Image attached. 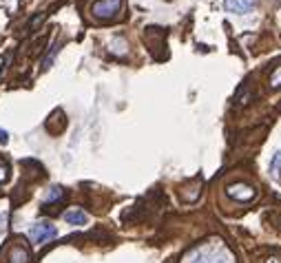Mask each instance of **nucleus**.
Returning <instances> with one entry per match:
<instances>
[{
    "label": "nucleus",
    "instance_id": "412c9836",
    "mask_svg": "<svg viewBox=\"0 0 281 263\" xmlns=\"http://www.w3.org/2000/svg\"><path fill=\"white\" fill-rule=\"evenodd\" d=\"M279 111H281V104H279Z\"/></svg>",
    "mask_w": 281,
    "mask_h": 263
},
{
    "label": "nucleus",
    "instance_id": "7ed1b4c3",
    "mask_svg": "<svg viewBox=\"0 0 281 263\" xmlns=\"http://www.w3.org/2000/svg\"><path fill=\"white\" fill-rule=\"evenodd\" d=\"M29 237L36 246H44L49 243V241H54L58 237V228L51 221H38L31 226V230H29Z\"/></svg>",
    "mask_w": 281,
    "mask_h": 263
},
{
    "label": "nucleus",
    "instance_id": "6ab92c4d",
    "mask_svg": "<svg viewBox=\"0 0 281 263\" xmlns=\"http://www.w3.org/2000/svg\"><path fill=\"white\" fill-rule=\"evenodd\" d=\"M3 67H5V58L0 55V73H3Z\"/></svg>",
    "mask_w": 281,
    "mask_h": 263
},
{
    "label": "nucleus",
    "instance_id": "aec40b11",
    "mask_svg": "<svg viewBox=\"0 0 281 263\" xmlns=\"http://www.w3.org/2000/svg\"><path fill=\"white\" fill-rule=\"evenodd\" d=\"M279 226H281V217H279Z\"/></svg>",
    "mask_w": 281,
    "mask_h": 263
},
{
    "label": "nucleus",
    "instance_id": "423d86ee",
    "mask_svg": "<svg viewBox=\"0 0 281 263\" xmlns=\"http://www.w3.org/2000/svg\"><path fill=\"white\" fill-rule=\"evenodd\" d=\"M199 193H202V179H199V177L186 181V184L180 188V197H182V201H186V203L197 201L199 199Z\"/></svg>",
    "mask_w": 281,
    "mask_h": 263
},
{
    "label": "nucleus",
    "instance_id": "6e6552de",
    "mask_svg": "<svg viewBox=\"0 0 281 263\" xmlns=\"http://www.w3.org/2000/svg\"><path fill=\"white\" fill-rule=\"evenodd\" d=\"M64 219H66V223H71V226L89 223V215L84 213V210H80V208H73V210H69V213H64Z\"/></svg>",
    "mask_w": 281,
    "mask_h": 263
},
{
    "label": "nucleus",
    "instance_id": "1a4fd4ad",
    "mask_svg": "<svg viewBox=\"0 0 281 263\" xmlns=\"http://www.w3.org/2000/svg\"><path fill=\"white\" fill-rule=\"evenodd\" d=\"M64 197H66V191H64L62 186H51L49 193H47V197H44V206H51V203L62 201Z\"/></svg>",
    "mask_w": 281,
    "mask_h": 263
},
{
    "label": "nucleus",
    "instance_id": "f8f14e48",
    "mask_svg": "<svg viewBox=\"0 0 281 263\" xmlns=\"http://www.w3.org/2000/svg\"><path fill=\"white\" fill-rule=\"evenodd\" d=\"M58 51H60V45H54V47H51V53L42 60V69H49V67H51V62H54V58L58 55Z\"/></svg>",
    "mask_w": 281,
    "mask_h": 263
},
{
    "label": "nucleus",
    "instance_id": "9d476101",
    "mask_svg": "<svg viewBox=\"0 0 281 263\" xmlns=\"http://www.w3.org/2000/svg\"><path fill=\"white\" fill-rule=\"evenodd\" d=\"M127 49H129L127 40L120 38V35H115V38L111 40V45H109V51L111 53H115V55H127Z\"/></svg>",
    "mask_w": 281,
    "mask_h": 263
},
{
    "label": "nucleus",
    "instance_id": "4468645a",
    "mask_svg": "<svg viewBox=\"0 0 281 263\" xmlns=\"http://www.w3.org/2000/svg\"><path fill=\"white\" fill-rule=\"evenodd\" d=\"M47 18V13L44 11H40V13H36V18L31 20V23H29V31H36V29H38V25L42 23V20Z\"/></svg>",
    "mask_w": 281,
    "mask_h": 263
},
{
    "label": "nucleus",
    "instance_id": "a211bd4d",
    "mask_svg": "<svg viewBox=\"0 0 281 263\" xmlns=\"http://www.w3.org/2000/svg\"><path fill=\"white\" fill-rule=\"evenodd\" d=\"M264 263H281V257H266Z\"/></svg>",
    "mask_w": 281,
    "mask_h": 263
},
{
    "label": "nucleus",
    "instance_id": "f3484780",
    "mask_svg": "<svg viewBox=\"0 0 281 263\" xmlns=\"http://www.w3.org/2000/svg\"><path fill=\"white\" fill-rule=\"evenodd\" d=\"M9 142V135H7V130L0 128V144H7Z\"/></svg>",
    "mask_w": 281,
    "mask_h": 263
},
{
    "label": "nucleus",
    "instance_id": "2eb2a0df",
    "mask_svg": "<svg viewBox=\"0 0 281 263\" xmlns=\"http://www.w3.org/2000/svg\"><path fill=\"white\" fill-rule=\"evenodd\" d=\"M7 221H9V213H3L0 215V232L7 230Z\"/></svg>",
    "mask_w": 281,
    "mask_h": 263
},
{
    "label": "nucleus",
    "instance_id": "ddd939ff",
    "mask_svg": "<svg viewBox=\"0 0 281 263\" xmlns=\"http://www.w3.org/2000/svg\"><path fill=\"white\" fill-rule=\"evenodd\" d=\"M7 179H9V164L0 157V184H5Z\"/></svg>",
    "mask_w": 281,
    "mask_h": 263
},
{
    "label": "nucleus",
    "instance_id": "39448f33",
    "mask_svg": "<svg viewBox=\"0 0 281 263\" xmlns=\"http://www.w3.org/2000/svg\"><path fill=\"white\" fill-rule=\"evenodd\" d=\"M5 257L9 263H31V252H29L27 243H22L20 239L11 241L5 250Z\"/></svg>",
    "mask_w": 281,
    "mask_h": 263
},
{
    "label": "nucleus",
    "instance_id": "9b49d317",
    "mask_svg": "<svg viewBox=\"0 0 281 263\" xmlns=\"http://www.w3.org/2000/svg\"><path fill=\"white\" fill-rule=\"evenodd\" d=\"M268 86H270V91H279L281 89V64H277V67L272 69L270 78H268Z\"/></svg>",
    "mask_w": 281,
    "mask_h": 263
},
{
    "label": "nucleus",
    "instance_id": "dca6fc26",
    "mask_svg": "<svg viewBox=\"0 0 281 263\" xmlns=\"http://www.w3.org/2000/svg\"><path fill=\"white\" fill-rule=\"evenodd\" d=\"M279 164H281V153H277L275 159H272V171H279Z\"/></svg>",
    "mask_w": 281,
    "mask_h": 263
},
{
    "label": "nucleus",
    "instance_id": "f03ea898",
    "mask_svg": "<svg viewBox=\"0 0 281 263\" xmlns=\"http://www.w3.org/2000/svg\"><path fill=\"white\" fill-rule=\"evenodd\" d=\"M122 5H124V0H95L91 5V16L95 20L107 23V20L117 18V13L122 11Z\"/></svg>",
    "mask_w": 281,
    "mask_h": 263
},
{
    "label": "nucleus",
    "instance_id": "f257e3e1",
    "mask_svg": "<svg viewBox=\"0 0 281 263\" xmlns=\"http://www.w3.org/2000/svg\"><path fill=\"white\" fill-rule=\"evenodd\" d=\"M226 195L237 203H250L259 197V191L248 181H233V184L226 186Z\"/></svg>",
    "mask_w": 281,
    "mask_h": 263
},
{
    "label": "nucleus",
    "instance_id": "20e7f679",
    "mask_svg": "<svg viewBox=\"0 0 281 263\" xmlns=\"http://www.w3.org/2000/svg\"><path fill=\"white\" fill-rule=\"evenodd\" d=\"M188 263H228V257L221 246H206L197 250Z\"/></svg>",
    "mask_w": 281,
    "mask_h": 263
},
{
    "label": "nucleus",
    "instance_id": "0eeeda50",
    "mask_svg": "<svg viewBox=\"0 0 281 263\" xmlns=\"http://www.w3.org/2000/svg\"><path fill=\"white\" fill-rule=\"evenodd\" d=\"M226 7V11H231V13H248L250 9H255L257 7V0H226L224 3Z\"/></svg>",
    "mask_w": 281,
    "mask_h": 263
}]
</instances>
